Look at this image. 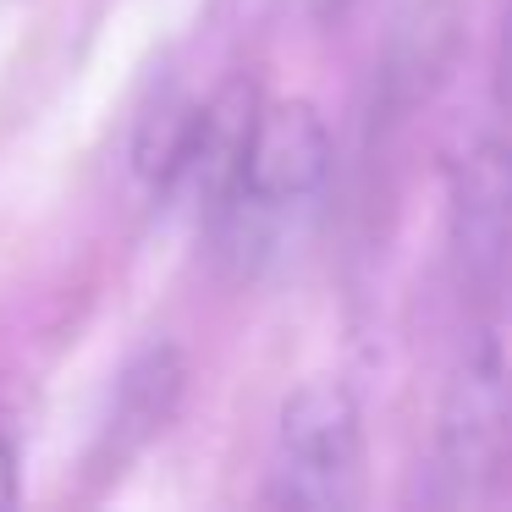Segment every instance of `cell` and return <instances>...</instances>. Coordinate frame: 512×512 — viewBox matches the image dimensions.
Returning <instances> with one entry per match:
<instances>
[{
  "mask_svg": "<svg viewBox=\"0 0 512 512\" xmlns=\"http://www.w3.org/2000/svg\"><path fill=\"white\" fill-rule=\"evenodd\" d=\"M325 177H331V133L320 111L303 100L259 105L232 177L210 210L221 248L243 265L276 254L298 232L303 215L320 204Z\"/></svg>",
  "mask_w": 512,
  "mask_h": 512,
  "instance_id": "1",
  "label": "cell"
},
{
  "mask_svg": "<svg viewBox=\"0 0 512 512\" xmlns=\"http://www.w3.org/2000/svg\"><path fill=\"white\" fill-rule=\"evenodd\" d=\"M512 463V364L490 336H474L446 380L435 413L430 452V501L457 507L474 501L507 474Z\"/></svg>",
  "mask_w": 512,
  "mask_h": 512,
  "instance_id": "2",
  "label": "cell"
},
{
  "mask_svg": "<svg viewBox=\"0 0 512 512\" xmlns=\"http://www.w3.org/2000/svg\"><path fill=\"white\" fill-rule=\"evenodd\" d=\"M364 485V419L347 386L309 380L287 397L276 430L270 501L298 512H342Z\"/></svg>",
  "mask_w": 512,
  "mask_h": 512,
  "instance_id": "3",
  "label": "cell"
},
{
  "mask_svg": "<svg viewBox=\"0 0 512 512\" xmlns=\"http://www.w3.org/2000/svg\"><path fill=\"white\" fill-rule=\"evenodd\" d=\"M452 248L463 276L490 281L512 254V138H474L457 166Z\"/></svg>",
  "mask_w": 512,
  "mask_h": 512,
  "instance_id": "4",
  "label": "cell"
},
{
  "mask_svg": "<svg viewBox=\"0 0 512 512\" xmlns=\"http://www.w3.org/2000/svg\"><path fill=\"white\" fill-rule=\"evenodd\" d=\"M6 501H17V452H12V441L0 435V507Z\"/></svg>",
  "mask_w": 512,
  "mask_h": 512,
  "instance_id": "5",
  "label": "cell"
},
{
  "mask_svg": "<svg viewBox=\"0 0 512 512\" xmlns=\"http://www.w3.org/2000/svg\"><path fill=\"white\" fill-rule=\"evenodd\" d=\"M501 100L512 105V0H507V28H501Z\"/></svg>",
  "mask_w": 512,
  "mask_h": 512,
  "instance_id": "6",
  "label": "cell"
},
{
  "mask_svg": "<svg viewBox=\"0 0 512 512\" xmlns=\"http://www.w3.org/2000/svg\"><path fill=\"white\" fill-rule=\"evenodd\" d=\"M303 6H309V12H320V17H336L347 0H303Z\"/></svg>",
  "mask_w": 512,
  "mask_h": 512,
  "instance_id": "7",
  "label": "cell"
}]
</instances>
